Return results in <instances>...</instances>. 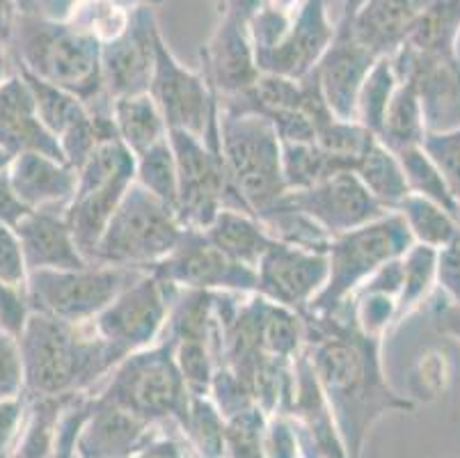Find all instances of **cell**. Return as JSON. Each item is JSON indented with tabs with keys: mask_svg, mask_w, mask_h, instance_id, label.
Masks as SVG:
<instances>
[{
	"mask_svg": "<svg viewBox=\"0 0 460 458\" xmlns=\"http://www.w3.org/2000/svg\"><path fill=\"white\" fill-rule=\"evenodd\" d=\"M300 319L305 323V351L346 452L350 458H362L371 428L387 413H410L415 403L387 383L380 360L383 337L365 333L353 314L341 319V312L330 317L305 312Z\"/></svg>",
	"mask_w": 460,
	"mask_h": 458,
	"instance_id": "cell-1",
	"label": "cell"
},
{
	"mask_svg": "<svg viewBox=\"0 0 460 458\" xmlns=\"http://www.w3.org/2000/svg\"><path fill=\"white\" fill-rule=\"evenodd\" d=\"M28 399L94 392L122 355L96 333L92 321L69 323L32 310L19 337Z\"/></svg>",
	"mask_w": 460,
	"mask_h": 458,
	"instance_id": "cell-2",
	"label": "cell"
},
{
	"mask_svg": "<svg viewBox=\"0 0 460 458\" xmlns=\"http://www.w3.org/2000/svg\"><path fill=\"white\" fill-rule=\"evenodd\" d=\"M12 44L19 67L41 81L62 87L90 108L103 103L102 44L69 23L44 14L37 0H21Z\"/></svg>",
	"mask_w": 460,
	"mask_h": 458,
	"instance_id": "cell-3",
	"label": "cell"
},
{
	"mask_svg": "<svg viewBox=\"0 0 460 458\" xmlns=\"http://www.w3.org/2000/svg\"><path fill=\"white\" fill-rule=\"evenodd\" d=\"M96 397L128 410L156 427L174 424L183 434L190 418V392L186 388L170 337L131 353L106 378Z\"/></svg>",
	"mask_w": 460,
	"mask_h": 458,
	"instance_id": "cell-4",
	"label": "cell"
},
{
	"mask_svg": "<svg viewBox=\"0 0 460 458\" xmlns=\"http://www.w3.org/2000/svg\"><path fill=\"white\" fill-rule=\"evenodd\" d=\"M412 246L415 238L399 211H387L369 225L334 237L328 247V283L305 312L337 314L378 268L403 257Z\"/></svg>",
	"mask_w": 460,
	"mask_h": 458,
	"instance_id": "cell-5",
	"label": "cell"
},
{
	"mask_svg": "<svg viewBox=\"0 0 460 458\" xmlns=\"http://www.w3.org/2000/svg\"><path fill=\"white\" fill-rule=\"evenodd\" d=\"M220 142L229 179L252 216H261L288 193L282 140L266 117L220 111Z\"/></svg>",
	"mask_w": 460,
	"mask_h": 458,
	"instance_id": "cell-6",
	"label": "cell"
},
{
	"mask_svg": "<svg viewBox=\"0 0 460 458\" xmlns=\"http://www.w3.org/2000/svg\"><path fill=\"white\" fill-rule=\"evenodd\" d=\"M183 232L177 213L136 182L112 213L92 264L149 271L177 250Z\"/></svg>",
	"mask_w": 460,
	"mask_h": 458,
	"instance_id": "cell-7",
	"label": "cell"
},
{
	"mask_svg": "<svg viewBox=\"0 0 460 458\" xmlns=\"http://www.w3.org/2000/svg\"><path fill=\"white\" fill-rule=\"evenodd\" d=\"M76 172V193L66 204L65 218L76 246L92 264L112 213L136 184V157L119 138H115L96 147Z\"/></svg>",
	"mask_w": 460,
	"mask_h": 458,
	"instance_id": "cell-8",
	"label": "cell"
},
{
	"mask_svg": "<svg viewBox=\"0 0 460 458\" xmlns=\"http://www.w3.org/2000/svg\"><path fill=\"white\" fill-rule=\"evenodd\" d=\"M170 142L177 158V218L183 227L207 229L223 209L250 213L229 179L220 136L170 131Z\"/></svg>",
	"mask_w": 460,
	"mask_h": 458,
	"instance_id": "cell-9",
	"label": "cell"
},
{
	"mask_svg": "<svg viewBox=\"0 0 460 458\" xmlns=\"http://www.w3.org/2000/svg\"><path fill=\"white\" fill-rule=\"evenodd\" d=\"M142 273L147 271L103 264L78 271H31L28 296L35 312L69 323L94 321Z\"/></svg>",
	"mask_w": 460,
	"mask_h": 458,
	"instance_id": "cell-10",
	"label": "cell"
},
{
	"mask_svg": "<svg viewBox=\"0 0 460 458\" xmlns=\"http://www.w3.org/2000/svg\"><path fill=\"white\" fill-rule=\"evenodd\" d=\"M170 292L174 287L161 283L154 273H142L92 321L96 333L122 358L154 346L170 317Z\"/></svg>",
	"mask_w": 460,
	"mask_h": 458,
	"instance_id": "cell-11",
	"label": "cell"
},
{
	"mask_svg": "<svg viewBox=\"0 0 460 458\" xmlns=\"http://www.w3.org/2000/svg\"><path fill=\"white\" fill-rule=\"evenodd\" d=\"M149 94L158 103L170 131H188L195 136L220 121V103L202 71H192L174 58L163 35H156V65H154Z\"/></svg>",
	"mask_w": 460,
	"mask_h": 458,
	"instance_id": "cell-12",
	"label": "cell"
},
{
	"mask_svg": "<svg viewBox=\"0 0 460 458\" xmlns=\"http://www.w3.org/2000/svg\"><path fill=\"white\" fill-rule=\"evenodd\" d=\"M149 273L174 289L259 293L257 271L229 259L220 247L213 246L204 229L186 227L177 250L154 264Z\"/></svg>",
	"mask_w": 460,
	"mask_h": 458,
	"instance_id": "cell-13",
	"label": "cell"
},
{
	"mask_svg": "<svg viewBox=\"0 0 460 458\" xmlns=\"http://www.w3.org/2000/svg\"><path fill=\"white\" fill-rule=\"evenodd\" d=\"M158 32L154 7H137L131 12L127 31L102 46L103 94L108 101L147 94L156 65Z\"/></svg>",
	"mask_w": 460,
	"mask_h": 458,
	"instance_id": "cell-14",
	"label": "cell"
},
{
	"mask_svg": "<svg viewBox=\"0 0 460 458\" xmlns=\"http://www.w3.org/2000/svg\"><path fill=\"white\" fill-rule=\"evenodd\" d=\"M250 16L236 10L220 12L211 40L202 49V74L217 101L243 94L259 81Z\"/></svg>",
	"mask_w": 460,
	"mask_h": 458,
	"instance_id": "cell-15",
	"label": "cell"
},
{
	"mask_svg": "<svg viewBox=\"0 0 460 458\" xmlns=\"http://www.w3.org/2000/svg\"><path fill=\"white\" fill-rule=\"evenodd\" d=\"M284 200L319 222L332 238L369 225L387 213L353 172H339L303 191H288Z\"/></svg>",
	"mask_w": 460,
	"mask_h": 458,
	"instance_id": "cell-16",
	"label": "cell"
},
{
	"mask_svg": "<svg viewBox=\"0 0 460 458\" xmlns=\"http://www.w3.org/2000/svg\"><path fill=\"white\" fill-rule=\"evenodd\" d=\"M328 255L273 241L257 266L259 296L303 314L328 283Z\"/></svg>",
	"mask_w": 460,
	"mask_h": 458,
	"instance_id": "cell-17",
	"label": "cell"
},
{
	"mask_svg": "<svg viewBox=\"0 0 460 458\" xmlns=\"http://www.w3.org/2000/svg\"><path fill=\"white\" fill-rule=\"evenodd\" d=\"M328 5L330 0H305L279 41L269 49L254 50L259 71L287 76L294 81H303L305 76L312 74L332 44L337 31V25L328 19Z\"/></svg>",
	"mask_w": 460,
	"mask_h": 458,
	"instance_id": "cell-18",
	"label": "cell"
},
{
	"mask_svg": "<svg viewBox=\"0 0 460 458\" xmlns=\"http://www.w3.org/2000/svg\"><path fill=\"white\" fill-rule=\"evenodd\" d=\"M390 58L399 81L415 83L429 133L460 126V58H426L408 46Z\"/></svg>",
	"mask_w": 460,
	"mask_h": 458,
	"instance_id": "cell-19",
	"label": "cell"
},
{
	"mask_svg": "<svg viewBox=\"0 0 460 458\" xmlns=\"http://www.w3.org/2000/svg\"><path fill=\"white\" fill-rule=\"evenodd\" d=\"M378 60L380 58H376L369 49L355 40L350 25L339 21L332 44L314 69L325 103L334 117L355 121L359 87Z\"/></svg>",
	"mask_w": 460,
	"mask_h": 458,
	"instance_id": "cell-20",
	"label": "cell"
},
{
	"mask_svg": "<svg viewBox=\"0 0 460 458\" xmlns=\"http://www.w3.org/2000/svg\"><path fill=\"white\" fill-rule=\"evenodd\" d=\"M165 427L136 418L90 392V413L76 440L78 458H131Z\"/></svg>",
	"mask_w": 460,
	"mask_h": 458,
	"instance_id": "cell-21",
	"label": "cell"
},
{
	"mask_svg": "<svg viewBox=\"0 0 460 458\" xmlns=\"http://www.w3.org/2000/svg\"><path fill=\"white\" fill-rule=\"evenodd\" d=\"M0 147L12 157L37 151L65 161L58 140L40 120L31 87L21 74L0 83Z\"/></svg>",
	"mask_w": 460,
	"mask_h": 458,
	"instance_id": "cell-22",
	"label": "cell"
},
{
	"mask_svg": "<svg viewBox=\"0 0 460 458\" xmlns=\"http://www.w3.org/2000/svg\"><path fill=\"white\" fill-rule=\"evenodd\" d=\"M14 229L26 255L28 271H78L90 266L66 225L65 211H31Z\"/></svg>",
	"mask_w": 460,
	"mask_h": 458,
	"instance_id": "cell-23",
	"label": "cell"
},
{
	"mask_svg": "<svg viewBox=\"0 0 460 458\" xmlns=\"http://www.w3.org/2000/svg\"><path fill=\"white\" fill-rule=\"evenodd\" d=\"M7 175L16 195L31 211L66 209L78 184V172L69 163L44 157L37 151L14 157Z\"/></svg>",
	"mask_w": 460,
	"mask_h": 458,
	"instance_id": "cell-24",
	"label": "cell"
},
{
	"mask_svg": "<svg viewBox=\"0 0 460 458\" xmlns=\"http://www.w3.org/2000/svg\"><path fill=\"white\" fill-rule=\"evenodd\" d=\"M424 10V0H365L349 23L355 40L376 58H390L408 41Z\"/></svg>",
	"mask_w": 460,
	"mask_h": 458,
	"instance_id": "cell-25",
	"label": "cell"
},
{
	"mask_svg": "<svg viewBox=\"0 0 460 458\" xmlns=\"http://www.w3.org/2000/svg\"><path fill=\"white\" fill-rule=\"evenodd\" d=\"M204 234L229 259L254 268V271H257L266 250L275 241L257 216L245 211H234V209H223L217 213L216 220L204 229Z\"/></svg>",
	"mask_w": 460,
	"mask_h": 458,
	"instance_id": "cell-26",
	"label": "cell"
},
{
	"mask_svg": "<svg viewBox=\"0 0 460 458\" xmlns=\"http://www.w3.org/2000/svg\"><path fill=\"white\" fill-rule=\"evenodd\" d=\"M458 37L460 0H424V10L403 46L426 58H458Z\"/></svg>",
	"mask_w": 460,
	"mask_h": 458,
	"instance_id": "cell-27",
	"label": "cell"
},
{
	"mask_svg": "<svg viewBox=\"0 0 460 458\" xmlns=\"http://www.w3.org/2000/svg\"><path fill=\"white\" fill-rule=\"evenodd\" d=\"M111 112L119 140L131 149L133 157H140L142 151L170 136L161 108L149 92L111 101Z\"/></svg>",
	"mask_w": 460,
	"mask_h": 458,
	"instance_id": "cell-28",
	"label": "cell"
},
{
	"mask_svg": "<svg viewBox=\"0 0 460 458\" xmlns=\"http://www.w3.org/2000/svg\"><path fill=\"white\" fill-rule=\"evenodd\" d=\"M429 133L424 120V108H421L420 92L412 81H399L390 106L385 111L383 124H380L378 140L394 154L405 149L424 145V138Z\"/></svg>",
	"mask_w": 460,
	"mask_h": 458,
	"instance_id": "cell-29",
	"label": "cell"
},
{
	"mask_svg": "<svg viewBox=\"0 0 460 458\" xmlns=\"http://www.w3.org/2000/svg\"><path fill=\"white\" fill-rule=\"evenodd\" d=\"M353 175L365 184L367 191L387 211H396L401 202L410 195L399 157L394 151L387 149L378 138H374L371 145L365 149V154L355 161Z\"/></svg>",
	"mask_w": 460,
	"mask_h": 458,
	"instance_id": "cell-30",
	"label": "cell"
},
{
	"mask_svg": "<svg viewBox=\"0 0 460 458\" xmlns=\"http://www.w3.org/2000/svg\"><path fill=\"white\" fill-rule=\"evenodd\" d=\"M284 182L288 191H303L339 172H350L341 158L321 149L316 142H282Z\"/></svg>",
	"mask_w": 460,
	"mask_h": 458,
	"instance_id": "cell-31",
	"label": "cell"
},
{
	"mask_svg": "<svg viewBox=\"0 0 460 458\" xmlns=\"http://www.w3.org/2000/svg\"><path fill=\"white\" fill-rule=\"evenodd\" d=\"M396 211L403 216L405 225H408L415 243H421V246L440 250V247L449 246V243L458 241L460 238L458 218H456L454 213L447 211V209H442L440 204L426 200V197L412 195V193H410V195L401 202Z\"/></svg>",
	"mask_w": 460,
	"mask_h": 458,
	"instance_id": "cell-32",
	"label": "cell"
},
{
	"mask_svg": "<svg viewBox=\"0 0 460 458\" xmlns=\"http://www.w3.org/2000/svg\"><path fill=\"white\" fill-rule=\"evenodd\" d=\"M259 220L263 222V227L269 229V234L275 241L287 243V246L303 247V250L325 252V255H328L332 237L325 232L319 222L312 220L307 213L291 207L284 197L275 204V207H270L269 211L261 213Z\"/></svg>",
	"mask_w": 460,
	"mask_h": 458,
	"instance_id": "cell-33",
	"label": "cell"
},
{
	"mask_svg": "<svg viewBox=\"0 0 460 458\" xmlns=\"http://www.w3.org/2000/svg\"><path fill=\"white\" fill-rule=\"evenodd\" d=\"M136 182L147 188L154 197L165 202L167 207L177 213L179 200V179H177V158H174L170 136L158 145L149 147L136 157Z\"/></svg>",
	"mask_w": 460,
	"mask_h": 458,
	"instance_id": "cell-34",
	"label": "cell"
},
{
	"mask_svg": "<svg viewBox=\"0 0 460 458\" xmlns=\"http://www.w3.org/2000/svg\"><path fill=\"white\" fill-rule=\"evenodd\" d=\"M435 259H438V250L421 243H415L401 257L403 283L396 298V323L410 317L429 298L430 289L435 287Z\"/></svg>",
	"mask_w": 460,
	"mask_h": 458,
	"instance_id": "cell-35",
	"label": "cell"
},
{
	"mask_svg": "<svg viewBox=\"0 0 460 458\" xmlns=\"http://www.w3.org/2000/svg\"><path fill=\"white\" fill-rule=\"evenodd\" d=\"M396 87H399V76L394 71V62H392V58H380L359 87L355 121L365 126L367 131H371L374 136H378L385 111L390 106Z\"/></svg>",
	"mask_w": 460,
	"mask_h": 458,
	"instance_id": "cell-36",
	"label": "cell"
},
{
	"mask_svg": "<svg viewBox=\"0 0 460 458\" xmlns=\"http://www.w3.org/2000/svg\"><path fill=\"white\" fill-rule=\"evenodd\" d=\"M131 12L117 0H74L65 19L103 46L127 31Z\"/></svg>",
	"mask_w": 460,
	"mask_h": 458,
	"instance_id": "cell-37",
	"label": "cell"
},
{
	"mask_svg": "<svg viewBox=\"0 0 460 458\" xmlns=\"http://www.w3.org/2000/svg\"><path fill=\"white\" fill-rule=\"evenodd\" d=\"M396 157H399V163L405 175V184H408L412 195L426 197V200L435 202V204H440L449 213H454L456 218H460V207L456 204L445 176L438 170V166L430 161L424 147H412V149L401 151Z\"/></svg>",
	"mask_w": 460,
	"mask_h": 458,
	"instance_id": "cell-38",
	"label": "cell"
},
{
	"mask_svg": "<svg viewBox=\"0 0 460 458\" xmlns=\"http://www.w3.org/2000/svg\"><path fill=\"white\" fill-rule=\"evenodd\" d=\"M186 445L199 458H227L225 447V418L211 397H192L190 418L183 428Z\"/></svg>",
	"mask_w": 460,
	"mask_h": 458,
	"instance_id": "cell-39",
	"label": "cell"
},
{
	"mask_svg": "<svg viewBox=\"0 0 460 458\" xmlns=\"http://www.w3.org/2000/svg\"><path fill=\"white\" fill-rule=\"evenodd\" d=\"M270 415L254 403L250 409L225 419V447L227 458H266L263 438Z\"/></svg>",
	"mask_w": 460,
	"mask_h": 458,
	"instance_id": "cell-40",
	"label": "cell"
},
{
	"mask_svg": "<svg viewBox=\"0 0 460 458\" xmlns=\"http://www.w3.org/2000/svg\"><path fill=\"white\" fill-rule=\"evenodd\" d=\"M421 147L442 172L456 204L460 207V126L449 129V131L426 133Z\"/></svg>",
	"mask_w": 460,
	"mask_h": 458,
	"instance_id": "cell-41",
	"label": "cell"
},
{
	"mask_svg": "<svg viewBox=\"0 0 460 458\" xmlns=\"http://www.w3.org/2000/svg\"><path fill=\"white\" fill-rule=\"evenodd\" d=\"M31 314L32 305L28 287H14L0 280V330L19 339Z\"/></svg>",
	"mask_w": 460,
	"mask_h": 458,
	"instance_id": "cell-42",
	"label": "cell"
},
{
	"mask_svg": "<svg viewBox=\"0 0 460 458\" xmlns=\"http://www.w3.org/2000/svg\"><path fill=\"white\" fill-rule=\"evenodd\" d=\"M26 394L19 339L0 330V401Z\"/></svg>",
	"mask_w": 460,
	"mask_h": 458,
	"instance_id": "cell-43",
	"label": "cell"
},
{
	"mask_svg": "<svg viewBox=\"0 0 460 458\" xmlns=\"http://www.w3.org/2000/svg\"><path fill=\"white\" fill-rule=\"evenodd\" d=\"M28 277H31V271H28L19 234L14 227L0 222V280L14 287H28Z\"/></svg>",
	"mask_w": 460,
	"mask_h": 458,
	"instance_id": "cell-44",
	"label": "cell"
},
{
	"mask_svg": "<svg viewBox=\"0 0 460 458\" xmlns=\"http://www.w3.org/2000/svg\"><path fill=\"white\" fill-rule=\"evenodd\" d=\"M435 284L447 293L449 302H460V238L438 250Z\"/></svg>",
	"mask_w": 460,
	"mask_h": 458,
	"instance_id": "cell-45",
	"label": "cell"
},
{
	"mask_svg": "<svg viewBox=\"0 0 460 458\" xmlns=\"http://www.w3.org/2000/svg\"><path fill=\"white\" fill-rule=\"evenodd\" d=\"M31 213V209L21 202V197L16 195L14 186L10 182V175L3 172L0 175V222L3 225L16 227L23 218Z\"/></svg>",
	"mask_w": 460,
	"mask_h": 458,
	"instance_id": "cell-46",
	"label": "cell"
},
{
	"mask_svg": "<svg viewBox=\"0 0 460 458\" xmlns=\"http://www.w3.org/2000/svg\"><path fill=\"white\" fill-rule=\"evenodd\" d=\"M131 458H188V452L179 440L161 431L145 447L137 449Z\"/></svg>",
	"mask_w": 460,
	"mask_h": 458,
	"instance_id": "cell-47",
	"label": "cell"
},
{
	"mask_svg": "<svg viewBox=\"0 0 460 458\" xmlns=\"http://www.w3.org/2000/svg\"><path fill=\"white\" fill-rule=\"evenodd\" d=\"M433 326L440 335L460 342V302H447L435 310Z\"/></svg>",
	"mask_w": 460,
	"mask_h": 458,
	"instance_id": "cell-48",
	"label": "cell"
},
{
	"mask_svg": "<svg viewBox=\"0 0 460 458\" xmlns=\"http://www.w3.org/2000/svg\"><path fill=\"white\" fill-rule=\"evenodd\" d=\"M21 0H0V44L5 46L12 41L14 21L19 14Z\"/></svg>",
	"mask_w": 460,
	"mask_h": 458,
	"instance_id": "cell-49",
	"label": "cell"
},
{
	"mask_svg": "<svg viewBox=\"0 0 460 458\" xmlns=\"http://www.w3.org/2000/svg\"><path fill=\"white\" fill-rule=\"evenodd\" d=\"M117 3H122L128 10H137V7H154V10H156V7L163 5L165 0H117Z\"/></svg>",
	"mask_w": 460,
	"mask_h": 458,
	"instance_id": "cell-50",
	"label": "cell"
},
{
	"mask_svg": "<svg viewBox=\"0 0 460 458\" xmlns=\"http://www.w3.org/2000/svg\"><path fill=\"white\" fill-rule=\"evenodd\" d=\"M12 161H14V157H12L10 151H5V149H3V147H0V175L10 170Z\"/></svg>",
	"mask_w": 460,
	"mask_h": 458,
	"instance_id": "cell-51",
	"label": "cell"
},
{
	"mask_svg": "<svg viewBox=\"0 0 460 458\" xmlns=\"http://www.w3.org/2000/svg\"><path fill=\"white\" fill-rule=\"evenodd\" d=\"M5 53H3V44H0V83L5 81Z\"/></svg>",
	"mask_w": 460,
	"mask_h": 458,
	"instance_id": "cell-52",
	"label": "cell"
},
{
	"mask_svg": "<svg viewBox=\"0 0 460 458\" xmlns=\"http://www.w3.org/2000/svg\"><path fill=\"white\" fill-rule=\"evenodd\" d=\"M74 458H78V456H74Z\"/></svg>",
	"mask_w": 460,
	"mask_h": 458,
	"instance_id": "cell-53",
	"label": "cell"
},
{
	"mask_svg": "<svg viewBox=\"0 0 460 458\" xmlns=\"http://www.w3.org/2000/svg\"><path fill=\"white\" fill-rule=\"evenodd\" d=\"M458 220H460V218H458Z\"/></svg>",
	"mask_w": 460,
	"mask_h": 458,
	"instance_id": "cell-54",
	"label": "cell"
}]
</instances>
